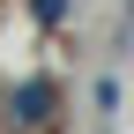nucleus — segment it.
<instances>
[{"label":"nucleus","instance_id":"nucleus-1","mask_svg":"<svg viewBox=\"0 0 134 134\" xmlns=\"http://www.w3.org/2000/svg\"><path fill=\"white\" fill-rule=\"evenodd\" d=\"M45 112H52V82H23V97H15V119H30V127H37Z\"/></svg>","mask_w":134,"mask_h":134},{"label":"nucleus","instance_id":"nucleus-2","mask_svg":"<svg viewBox=\"0 0 134 134\" xmlns=\"http://www.w3.org/2000/svg\"><path fill=\"white\" fill-rule=\"evenodd\" d=\"M60 8H67V0H37V15H45V23H60Z\"/></svg>","mask_w":134,"mask_h":134}]
</instances>
